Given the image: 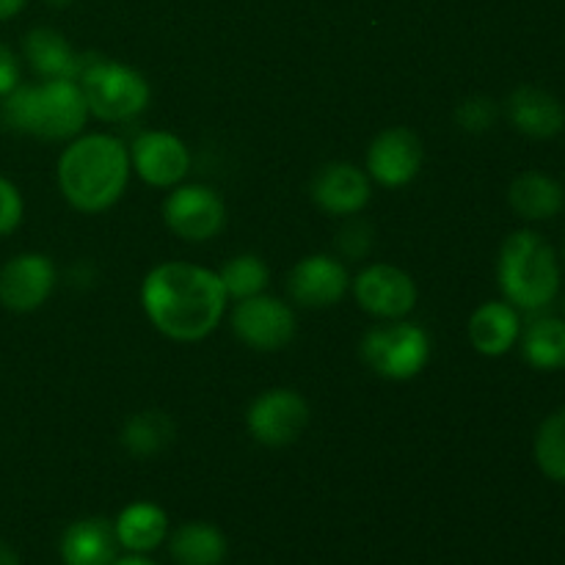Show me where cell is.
I'll use <instances>...</instances> for the list:
<instances>
[{
    "instance_id": "16",
    "label": "cell",
    "mask_w": 565,
    "mask_h": 565,
    "mask_svg": "<svg viewBox=\"0 0 565 565\" xmlns=\"http://www.w3.org/2000/svg\"><path fill=\"white\" fill-rule=\"evenodd\" d=\"M22 55L42 81H77L86 55L77 53L64 33L55 28H33L22 39Z\"/></svg>"
},
{
    "instance_id": "10",
    "label": "cell",
    "mask_w": 565,
    "mask_h": 565,
    "mask_svg": "<svg viewBox=\"0 0 565 565\" xmlns=\"http://www.w3.org/2000/svg\"><path fill=\"white\" fill-rule=\"evenodd\" d=\"M359 309L379 320H403L417 307V281L390 263H373L351 281Z\"/></svg>"
},
{
    "instance_id": "8",
    "label": "cell",
    "mask_w": 565,
    "mask_h": 565,
    "mask_svg": "<svg viewBox=\"0 0 565 565\" xmlns=\"http://www.w3.org/2000/svg\"><path fill=\"white\" fill-rule=\"evenodd\" d=\"M309 425V403L290 386L259 392L246 412V428L265 447H290Z\"/></svg>"
},
{
    "instance_id": "34",
    "label": "cell",
    "mask_w": 565,
    "mask_h": 565,
    "mask_svg": "<svg viewBox=\"0 0 565 565\" xmlns=\"http://www.w3.org/2000/svg\"><path fill=\"white\" fill-rule=\"evenodd\" d=\"M50 6H55V9H64V6H70V3H75V0H47Z\"/></svg>"
},
{
    "instance_id": "11",
    "label": "cell",
    "mask_w": 565,
    "mask_h": 565,
    "mask_svg": "<svg viewBox=\"0 0 565 565\" xmlns=\"http://www.w3.org/2000/svg\"><path fill=\"white\" fill-rule=\"evenodd\" d=\"M425 149L423 141L408 127H386L370 141L364 171L381 188H406L417 180L423 169Z\"/></svg>"
},
{
    "instance_id": "23",
    "label": "cell",
    "mask_w": 565,
    "mask_h": 565,
    "mask_svg": "<svg viewBox=\"0 0 565 565\" xmlns=\"http://www.w3.org/2000/svg\"><path fill=\"white\" fill-rule=\"evenodd\" d=\"M174 423L158 408L132 414L121 428V447L136 458H154L174 441Z\"/></svg>"
},
{
    "instance_id": "14",
    "label": "cell",
    "mask_w": 565,
    "mask_h": 565,
    "mask_svg": "<svg viewBox=\"0 0 565 565\" xmlns=\"http://www.w3.org/2000/svg\"><path fill=\"white\" fill-rule=\"evenodd\" d=\"M130 166L152 188H177L191 171V149L169 130H147L130 143Z\"/></svg>"
},
{
    "instance_id": "15",
    "label": "cell",
    "mask_w": 565,
    "mask_h": 565,
    "mask_svg": "<svg viewBox=\"0 0 565 565\" xmlns=\"http://www.w3.org/2000/svg\"><path fill=\"white\" fill-rule=\"evenodd\" d=\"M367 171L359 169L353 163H326L315 171L312 185V202L323 210L326 215H334V218H353V215L362 213L364 207L373 199V185H370Z\"/></svg>"
},
{
    "instance_id": "35",
    "label": "cell",
    "mask_w": 565,
    "mask_h": 565,
    "mask_svg": "<svg viewBox=\"0 0 565 565\" xmlns=\"http://www.w3.org/2000/svg\"><path fill=\"white\" fill-rule=\"evenodd\" d=\"M563 307H565V303H563Z\"/></svg>"
},
{
    "instance_id": "33",
    "label": "cell",
    "mask_w": 565,
    "mask_h": 565,
    "mask_svg": "<svg viewBox=\"0 0 565 565\" xmlns=\"http://www.w3.org/2000/svg\"><path fill=\"white\" fill-rule=\"evenodd\" d=\"M0 565H20V555L3 541H0Z\"/></svg>"
},
{
    "instance_id": "19",
    "label": "cell",
    "mask_w": 565,
    "mask_h": 565,
    "mask_svg": "<svg viewBox=\"0 0 565 565\" xmlns=\"http://www.w3.org/2000/svg\"><path fill=\"white\" fill-rule=\"evenodd\" d=\"M58 550L64 565H114L119 552L114 522L99 516L77 519L64 530Z\"/></svg>"
},
{
    "instance_id": "21",
    "label": "cell",
    "mask_w": 565,
    "mask_h": 565,
    "mask_svg": "<svg viewBox=\"0 0 565 565\" xmlns=\"http://www.w3.org/2000/svg\"><path fill=\"white\" fill-rule=\"evenodd\" d=\"M508 202L522 218L546 221L565 207V191L561 182L541 171H524L508 188Z\"/></svg>"
},
{
    "instance_id": "6",
    "label": "cell",
    "mask_w": 565,
    "mask_h": 565,
    "mask_svg": "<svg viewBox=\"0 0 565 565\" xmlns=\"http://www.w3.org/2000/svg\"><path fill=\"white\" fill-rule=\"evenodd\" d=\"M430 337L423 326L403 320H381L362 337V362L386 381H412L428 367Z\"/></svg>"
},
{
    "instance_id": "20",
    "label": "cell",
    "mask_w": 565,
    "mask_h": 565,
    "mask_svg": "<svg viewBox=\"0 0 565 565\" xmlns=\"http://www.w3.org/2000/svg\"><path fill=\"white\" fill-rule=\"evenodd\" d=\"M114 533L121 550H127L130 555H149L169 541V513L158 502L138 500L116 516Z\"/></svg>"
},
{
    "instance_id": "24",
    "label": "cell",
    "mask_w": 565,
    "mask_h": 565,
    "mask_svg": "<svg viewBox=\"0 0 565 565\" xmlns=\"http://www.w3.org/2000/svg\"><path fill=\"white\" fill-rule=\"evenodd\" d=\"M522 353L535 370L565 367V320L539 318L524 329Z\"/></svg>"
},
{
    "instance_id": "7",
    "label": "cell",
    "mask_w": 565,
    "mask_h": 565,
    "mask_svg": "<svg viewBox=\"0 0 565 565\" xmlns=\"http://www.w3.org/2000/svg\"><path fill=\"white\" fill-rule=\"evenodd\" d=\"M232 331L243 345L259 353L285 351L296 340L298 320L296 312L281 298L259 292V296L243 298L232 309Z\"/></svg>"
},
{
    "instance_id": "2",
    "label": "cell",
    "mask_w": 565,
    "mask_h": 565,
    "mask_svg": "<svg viewBox=\"0 0 565 565\" xmlns=\"http://www.w3.org/2000/svg\"><path fill=\"white\" fill-rule=\"evenodd\" d=\"M130 174V149L110 132H81L66 141L55 166L61 196L86 215L114 207L125 196Z\"/></svg>"
},
{
    "instance_id": "4",
    "label": "cell",
    "mask_w": 565,
    "mask_h": 565,
    "mask_svg": "<svg viewBox=\"0 0 565 565\" xmlns=\"http://www.w3.org/2000/svg\"><path fill=\"white\" fill-rule=\"evenodd\" d=\"M497 279L508 303L524 312H539L555 301L561 290V268L550 243L533 230L505 237L497 259Z\"/></svg>"
},
{
    "instance_id": "17",
    "label": "cell",
    "mask_w": 565,
    "mask_h": 565,
    "mask_svg": "<svg viewBox=\"0 0 565 565\" xmlns=\"http://www.w3.org/2000/svg\"><path fill=\"white\" fill-rule=\"evenodd\" d=\"M505 114L511 125L530 138H555L565 127L563 103L539 86H519L508 97Z\"/></svg>"
},
{
    "instance_id": "3",
    "label": "cell",
    "mask_w": 565,
    "mask_h": 565,
    "mask_svg": "<svg viewBox=\"0 0 565 565\" xmlns=\"http://www.w3.org/2000/svg\"><path fill=\"white\" fill-rule=\"evenodd\" d=\"M0 121L17 136L39 141H72L88 121V105L77 81L20 83L6 94Z\"/></svg>"
},
{
    "instance_id": "9",
    "label": "cell",
    "mask_w": 565,
    "mask_h": 565,
    "mask_svg": "<svg viewBox=\"0 0 565 565\" xmlns=\"http://www.w3.org/2000/svg\"><path fill=\"white\" fill-rule=\"evenodd\" d=\"M163 224L185 243H207L226 224V204L215 188L191 182L171 188L163 199Z\"/></svg>"
},
{
    "instance_id": "12",
    "label": "cell",
    "mask_w": 565,
    "mask_h": 565,
    "mask_svg": "<svg viewBox=\"0 0 565 565\" xmlns=\"http://www.w3.org/2000/svg\"><path fill=\"white\" fill-rule=\"evenodd\" d=\"M55 281L58 270L47 254H17L0 268V303L17 315L36 312L53 296Z\"/></svg>"
},
{
    "instance_id": "29",
    "label": "cell",
    "mask_w": 565,
    "mask_h": 565,
    "mask_svg": "<svg viewBox=\"0 0 565 565\" xmlns=\"http://www.w3.org/2000/svg\"><path fill=\"white\" fill-rule=\"evenodd\" d=\"M373 248V230L364 221H348L340 232V252L345 259H362Z\"/></svg>"
},
{
    "instance_id": "32",
    "label": "cell",
    "mask_w": 565,
    "mask_h": 565,
    "mask_svg": "<svg viewBox=\"0 0 565 565\" xmlns=\"http://www.w3.org/2000/svg\"><path fill=\"white\" fill-rule=\"evenodd\" d=\"M114 565H158V563H154L149 555H130V552H127L125 557H116Z\"/></svg>"
},
{
    "instance_id": "31",
    "label": "cell",
    "mask_w": 565,
    "mask_h": 565,
    "mask_svg": "<svg viewBox=\"0 0 565 565\" xmlns=\"http://www.w3.org/2000/svg\"><path fill=\"white\" fill-rule=\"evenodd\" d=\"M28 0H0V22L11 20V17L20 14L22 9H25Z\"/></svg>"
},
{
    "instance_id": "28",
    "label": "cell",
    "mask_w": 565,
    "mask_h": 565,
    "mask_svg": "<svg viewBox=\"0 0 565 565\" xmlns=\"http://www.w3.org/2000/svg\"><path fill=\"white\" fill-rule=\"evenodd\" d=\"M22 218H25V202H22L20 188L9 177L0 174V237L20 230Z\"/></svg>"
},
{
    "instance_id": "27",
    "label": "cell",
    "mask_w": 565,
    "mask_h": 565,
    "mask_svg": "<svg viewBox=\"0 0 565 565\" xmlns=\"http://www.w3.org/2000/svg\"><path fill=\"white\" fill-rule=\"evenodd\" d=\"M497 116H500V108H497L494 99L475 94L456 108V125L472 136H480V132H489L494 127Z\"/></svg>"
},
{
    "instance_id": "1",
    "label": "cell",
    "mask_w": 565,
    "mask_h": 565,
    "mask_svg": "<svg viewBox=\"0 0 565 565\" xmlns=\"http://www.w3.org/2000/svg\"><path fill=\"white\" fill-rule=\"evenodd\" d=\"M141 307L149 323L169 340L202 342L224 320L230 296L218 270L171 259L143 276Z\"/></svg>"
},
{
    "instance_id": "26",
    "label": "cell",
    "mask_w": 565,
    "mask_h": 565,
    "mask_svg": "<svg viewBox=\"0 0 565 565\" xmlns=\"http://www.w3.org/2000/svg\"><path fill=\"white\" fill-rule=\"evenodd\" d=\"M535 463L555 483H565V408L550 414L535 434Z\"/></svg>"
},
{
    "instance_id": "13",
    "label": "cell",
    "mask_w": 565,
    "mask_h": 565,
    "mask_svg": "<svg viewBox=\"0 0 565 565\" xmlns=\"http://www.w3.org/2000/svg\"><path fill=\"white\" fill-rule=\"evenodd\" d=\"M345 259L331 254H309L292 265L287 292L301 309H331L351 292Z\"/></svg>"
},
{
    "instance_id": "18",
    "label": "cell",
    "mask_w": 565,
    "mask_h": 565,
    "mask_svg": "<svg viewBox=\"0 0 565 565\" xmlns=\"http://www.w3.org/2000/svg\"><path fill=\"white\" fill-rule=\"evenodd\" d=\"M469 342L480 356H505L522 337L519 309L508 301H486L469 318Z\"/></svg>"
},
{
    "instance_id": "5",
    "label": "cell",
    "mask_w": 565,
    "mask_h": 565,
    "mask_svg": "<svg viewBox=\"0 0 565 565\" xmlns=\"http://www.w3.org/2000/svg\"><path fill=\"white\" fill-rule=\"evenodd\" d=\"M88 116L108 125H125L141 116L152 99L149 81L132 66L114 58H86L77 77Z\"/></svg>"
},
{
    "instance_id": "22",
    "label": "cell",
    "mask_w": 565,
    "mask_h": 565,
    "mask_svg": "<svg viewBox=\"0 0 565 565\" xmlns=\"http://www.w3.org/2000/svg\"><path fill=\"white\" fill-rule=\"evenodd\" d=\"M169 550L177 565H224L230 544L215 524L188 522L169 533Z\"/></svg>"
},
{
    "instance_id": "25",
    "label": "cell",
    "mask_w": 565,
    "mask_h": 565,
    "mask_svg": "<svg viewBox=\"0 0 565 565\" xmlns=\"http://www.w3.org/2000/svg\"><path fill=\"white\" fill-rule=\"evenodd\" d=\"M218 276L226 296L235 298V301L259 296V292L268 290L270 285V268L265 265L263 257H257V254H237V257L226 259L224 268L218 270Z\"/></svg>"
},
{
    "instance_id": "30",
    "label": "cell",
    "mask_w": 565,
    "mask_h": 565,
    "mask_svg": "<svg viewBox=\"0 0 565 565\" xmlns=\"http://www.w3.org/2000/svg\"><path fill=\"white\" fill-rule=\"evenodd\" d=\"M17 86H20V61H17L14 50L0 42V99L14 92Z\"/></svg>"
}]
</instances>
